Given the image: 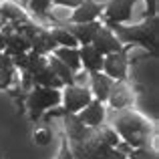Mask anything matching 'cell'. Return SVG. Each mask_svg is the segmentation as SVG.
Masks as SVG:
<instances>
[{
  "instance_id": "6da1fadb",
  "label": "cell",
  "mask_w": 159,
  "mask_h": 159,
  "mask_svg": "<svg viewBox=\"0 0 159 159\" xmlns=\"http://www.w3.org/2000/svg\"><path fill=\"white\" fill-rule=\"evenodd\" d=\"M107 28L113 34H117V40L121 44L139 43L145 48H149L151 54H157V16L145 18L141 24H135V26H123V24L107 22Z\"/></svg>"
},
{
  "instance_id": "7a4b0ae2",
  "label": "cell",
  "mask_w": 159,
  "mask_h": 159,
  "mask_svg": "<svg viewBox=\"0 0 159 159\" xmlns=\"http://www.w3.org/2000/svg\"><path fill=\"white\" fill-rule=\"evenodd\" d=\"M115 125V133H119L123 137V143L129 145L131 149L137 147H147V139H149V125L143 117L135 115L131 111L119 113L113 121Z\"/></svg>"
},
{
  "instance_id": "3957f363",
  "label": "cell",
  "mask_w": 159,
  "mask_h": 159,
  "mask_svg": "<svg viewBox=\"0 0 159 159\" xmlns=\"http://www.w3.org/2000/svg\"><path fill=\"white\" fill-rule=\"evenodd\" d=\"M61 103V93L57 89H44V87H34L26 95V109L30 111L32 119H40L47 109L57 107Z\"/></svg>"
},
{
  "instance_id": "277c9868",
  "label": "cell",
  "mask_w": 159,
  "mask_h": 159,
  "mask_svg": "<svg viewBox=\"0 0 159 159\" xmlns=\"http://www.w3.org/2000/svg\"><path fill=\"white\" fill-rule=\"evenodd\" d=\"M93 101L91 99V93L87 91V87H66L65 91V109H58V111H51L47 113V119L57 115H75L77 111H81L83 107H87L89 103Z\"/></svg>"
},
{
  "instance_id": "5b68a950",
  "label": "cell",
  "mask_w": 159,
  "mask_h": 159,
  "mask_svg": "<svg viewBox=\"0 0 159 159\" xmlns=\"http://www.w3.org/2000/svg\"><path fill=\"white\" fill-rule=\"evenodd\" d=\"M131 48V44H125L119 52H113L107 54V58H103V69H105L107 77L115 79V81H125V75H127V65H129V58H127V51Z\"/></svg>"
},
{
  "instance_id": "8992f818",
  "label": "cell",
  "mask_w": 159,
  "mask_h": 159,
  "mask_svg": "<svg viewBox=\"0 0 159 159\" xmlns=\"http://www.w3.org/2000/svg\"><path fill=\"white\" fill-rule=\"evenodd\" d=\"M109 103L115 111H121V109L129 107L135 99V93H133V87H129L125 81H115L109 91Z\"/></svg>"
},
{
  "instance_id": "52a82bcc",
  "label": "cell",
  "mask_w": 159,
  "mask_h": 159,
  "mask_svg": "<svg viewBox=\"0 0 159 159\" xmlns=\"http://www.w3.org/2000/svg\"><path fill=\"white\" fill-rule=\"evenodd\" d=\"M0 34L4 36V52H6L8 57H16V54L28 52V48H30V40L24 39V36L18 34V32H14L10 28V24L4 26V30L0 32Z\"/></svg>"
},
{
  "instance_id": "ba28073f",
  "label": "cell",
  "mask_w": 159,
  "mask_h": 159,
  "mask_svg": "<svg viewBox=\"0 0 159 159\" xmlns=\"http://www.w3.org/2000/svg\"><path fill=\"white\" fill-rule=\"evenodd\" d=\"M133 0H111L103 10H105V18L107 22H127L131 18V10H133Z\"/></svg>"
},
{
  "instance_id": "9c48e42d",
  "label": "cell",
  "mask_w": 159,
  "mask_h": 159,
  "mask_svg": "<svg viewBox=\"0 0 159 159\" xmlns=\"http://www.w3.org/2000/svg\"><path fill=\"white\" fill-rule=\"evenodd\" d=\"M91 44H93V47L97 48L101 54H113V52H119L121 48H123V44L117 40V36L113 34L107 26L99 28V32L95 34V39H93V43H91Z\"/></svg>"
},
{
  "instance_id": "30bf717a",
  "label": "cell",
  "mask_w": 159,
  "mask_h": 159,
  "mask_svg": "<svg viewBox=\"0 0 159 159\" xmlns=\"http://www.w3.org/2000/svg\"><path fill=\"white\" fill-rule=\"evenodd\" d=\"M58 26L66 28L70 34L75 36V40L81 44H91L95 39V34L99 32L101 24L99 22H87V24H65V22H58Z\"/></svg>"
},
{
  "instance_id": "8fae6325",
  "label": "cell",
  "mask_w": 159,
  "mask_h": 159,
  "mask_svg": "<svg viewBox=\"0 0 159 159\" xmlns=\"http://www.w3.org/2000/svg\"><path fill=\"white\" fill-rule=\"evenodd\" d=\"M103 4H97L93 2V0H83L81 6H77V10L73 12V16H70V22L73 24H87V22H95V18H97L99 14L103 12Z\"/></svg>"
},
{
  "instance_id": "7c38bea8",
  "label": "cell",
  "mask_w": 159,
  "mask_h": 159,
  "mask_svg": "<svg viewBox=\"0 0 159 159\" xmlns=\"http://www.w3.org/2000/svg\"><path fill=\"white\" fill-rule=\"evenodd\" d=\"M62 117H65V131H66V135H69L70 145L81 143L83 139H87V137L93 133V129L83 125L77 115H62Z\"/></svg>"
},
{
  "instance_id": "4fadbf2b",
  "label": "cell",
  "mask_w": 159,
  "mask_h": 159,
  "mask_svg": "<svg viewBox=\"0 0 159 159\" xmlns=\"http://www.w3.org/2000/svg\"><path fill=\"white\" fill-rule=\"evenodd\" d=\"M77 117H79V121H81L83 125H89L91 129H97L99 125L103 123V119H105V109H103V103L91 101L89 105H87V109H83Z\"/></svg>"
},
{
  "instance_id": "5bb4252c",
  "label": "cell",
  "mask_w": 159,
  "mask_h": 159,
  "mask_svg": "<svg viewBox=\"0 0 159 159\" xmlns=\"http://www.w3.org/2000/svg\"><path fill=\"white\" fill-rule=\"evenodd\" d=\"M79 58H81V65H85V69L91 73H99L103 69V54L93 44H83V48L79 51Z\"/></svg>"
},
{
  "instance_id": "9a60e30c",
  "label": "cell",
  "mask_w": 159,
  "mask_h": 159,
  "mask_svg": "<svg viewBox=\"0 0 159 159\" xmlns=\"http://www.w3.org/2000/svg\"><path fill=\"white\" fill-rule=\"evenodd\" d=\"M30 48H32V52H36V54H47V52H52L54 48H57V43L52 40V36H51V30H44V28H40L39 32H36V36L30 40Z\"/></svg>"
},
{
  "instance_id": "2e32d148",
  "label": "cell",
  "mask_w": 159,
  "mask_h": 159,
  "mask_svg": "<svg viewBox=\"0 0 159 159\" xmlns=\"http://www.w3.org/2000/svg\"><path fill=\"white\" fill-rule=\"evenodd\" d=\"M91 85H93V93L97 95V101L103 103L107 101L109 97V91L113 87V81L107 77V75H101V73H93L91 75Z\"/></svg>"
},
{
  "instance_id": "e0dca14e",
  "label": "cell",
  "mask_w": 159,
  "mask_h": 159,
  "mask_svg": "<svg viewBox=\"0 0 159 159\" xmlns=\"http://www.w3.org/2000/svg\"><path fill=\"white\" fill-rule=\"evenodd\" d=\"M48 61V69L54 73V77L58 79V81L62 83V85L66 87H73L75 85V77H73V70L69 69V66H65L58 58H47Z\"/></svg>"
},
{
  "instance_id": "ac0fdd59",
  "label": "cell",
  "mask_w": 159,
  "mask_h": 159,
  "mask_svg": "<svg viewBox=\"0 0 159 159\" xmlns=\"http://www.w3.org/2000/svg\"><path fill=\"white\" fill-rule=\"evenodd\" d=\"M54 58H58V61L65 66H69L70 70L81 69V58H79L77 48H57V51H54Z\"/></svg>"
},
{
  "instance_id": "d6986e66",
  "label": "cell",
  "mask_w": 159,
  "mask_h": 159,
  "mask_svg": "<svg viewBox=\"0 0 159 159\" xmlns=\"http://www.w3.org/2000/svg\"><path fill=\"white\" fill-rule=\"evenodd\" d=\"M32 83H34L36 87H44V89H58V87H62V83L58 81L57 77H54V73L51 69H43L40 73H36V75H32Z\"/></svg>"
},
{
  "instance_id": "ffe728a7",
  "label": "cell",
  "mask_w": 159,
  "mask_h": 159,
  "mask_svg": "<svg viewBox=\"0 0 159 159\" xmlns=\"http://www.w3.org/2000/svg\"><path fill=\"white\" fill-rule=\"evenodd\" d=\"M89 159H127V155H125V153H121L117 147H111V145H107L105 141L101 139V143H99L97 149L91 153Z\"/></svg>"
},
{
  "instance_id": "44dd1931",
  "label": "cell",
  "mask_w": 159,
  "mask_h": 159,
  "mask_svg": "<svg viewBox=\"0 0 159 159\" xmlns=\"http://www.w3.org/2000/svg\"><path fill=\"white\" fill-rule=\"evenodd\" d=\"M48 66V61L44 57H40V54H36V52H28V58H26V66H24V73L26 75H36V73H40L43 69H47Z\"/></svg>"
},
{
  "instance_id": "7402d4cb",
  "label": "cell",
  "mask_w": 159,
  "mask_h": 159,
  "mask_svg": "<svg viewBox=\"0 0 159 159\" xmlns=\"http://www.w3.org/2000/svg\"><path fill=\"white\" fill-rule=\"evenodd\" d=\"M0 16H2V20H10V22H22V20H28L26 14H24L18 6L8 4V2L0 4Z\"/></svg>"
},
{
  "instance_id": "603a6c76",
  "label": "cell",
  "mask_w": 159,
  "mask_h": 159,
  "mask_svg": "<svg viewBox=\"0 0 159 159\" xmlns=\"http://www.w3.org/2000/svg\"><path fill=\"white\" fill-rule=\"evenodd\" d=\"M51 36H52V40L57 44H65V48H75L79 44L77 40H75V36L70 34L66 28H62V26L52 28V30H51Z\"/></svg>"
},
{
  "instance_id": "cb8c5ba5",
  "label": "cell",
  "mask_w": 159,
  "mask_h": 159,
  "mask_svg": "<svg viewBox=\"0 0 159 159\" xmlns=\"http://www.w3.org/2000/svg\"><path fill=\"white\" fill-rule=\"evenodd\" d=\"M28 8H30L34 14H40V16H48V8H51L52 0H28Z\"/></svg>"
},
{
  "instance_id": "d4e9b609",
  "label": "cell",
  "mask_w": 159,
  "mask_h": 159,
  "mask_svg": "<svg viewBox=\"0 0 159 159\" xmlns=\"http://www.w3.org/2000/svg\"><path fill=\"white\" fill-rule=\"evenodd\" d=\"M127 157H131V159H159L157 157V151H153V149H149V147L131 149V151L127 153Z\"/></svg>"
},
{
  "instance_id": "484cf974",
  "label": "cell",
  "mask_w": 159,
  "mask_h": 159,
  "mask_svg": "<svg viewBox=\"0 0 159 159\" xmlns=\"http://www.w3.org/2000/svg\"><path fill=\"white\" fill-rule=\"evenodd\" d=\"M32 139H34L36 145H48L52 141V135L48 129H40V131H36L34 135H32Z\"/></svg>"
},
{
  "instance_id": "4316f807",
  "label": "cell",
  "mask_w": 159,
  "mask_h": 159,
  "mask_svg": "<svg viewBox=\"0 0 159 159\" xmlns=\"http://www.w3.org/2000/svg\"><path fill=\"white\" fill-rule=\"evenodd\" d=\"M12 73L14 70H0V89H8L10 87V83H12Z\"/></svg>"
},
{
  "instance_id": "83f0119b",
  "label": "cell",
  "mask_w": 159,
  "mask_h": 159,
  "mask_svg": "<svg viewBox=\"0 0 159 159\" xmlns=\"http://www.w3.org/2000/svg\"><path fill=\"white\" fill-rule=\"evenodd\" d=\"M0 70H14L12 57H8L6 52H0Z\"/></svg>"
},
{
  "instance_id": "f1b7e54d",
  "label": "cell",
  "mask_w": 159,
  "mask_h": 159,
  "mask_svg": "<svg viewBox=\"0 0 159 159\" xmlns=\"http://www.w3.org/2000/svg\"><path fill=\"white\" fill-rule=\"evenodd\" d=\"M145 4H147V12H145V18L157 16V0H145Z\"/></svg>"
},
{
  "instance_id": "f546056e",
  "label": "cell",
  "mask_w": 159,
  "mask_h": 159,
  "mask_svg": "<svg viewBox=\"0 0 159 159\" xmlns=\"http://www.w3.org/2000/svg\"><path fill=\"white\" fill-rule=\"evenodd\" d=\"M54 4H58V6H69V8H77L83 4V0H52Z\"/></svg>"
},
{
  "instance_id": "4dcf8cb0",
  "label": "cell",
  "mask_w": 159,
  "mask_h": 159,
  "mask_svg": "<svg viewBox=\"0 0 159 159\" xmlns=\"http://www.w3.org/2000/svg\"><path fill=\"white\" fill-rule=\"evenodd\" d=\"M58 159H75L73 157V153H70V149H69V143H62V147H61V153H58Z\"/></svg>"
},
{
  "instance_id": "1f68e13d",
  "label": "cell",
  "mask_w": 159,
  "mask_h": 159,
  "mask_svg": "<svg viewBox=\"0 0 159 159\" xmlns=\"http://www.w3.org/2000/svg\"><path fill=\"white\" fill-rule=\"evenodd\" d=\"M2 51H4V36L0 34V52H2Z\"/></svg>"
},
{
  "instance_id": "d6a6232c",
  "label": "cell",
  "mask_w": 159,
  "mask_h": 159,
  "mask_svg": "<svg viewBox=\"0 0 159 159\" xmlns=\"http://www.w3.org/2000/svg\"><path fill=\"white\" fill-rule=\"evenodd\" d=\"M2 24H4V20H2V16H0V28H2Z\"/></svg>"
},
{
  "instance_id": "836d02e7",
  "label": "cell",
  "mask_w": 159,
  "mask_h": 159,
  "mask_svg": "<svg viewBox=\"0 0 159 159\" xmlns=\"http://www.w3.org/2000/svg\"><path fill=\"white\" fill-rule=\"evenodd\" d=\"M20 2H28V0H20Z\"/></svg>"
}]
</instances>
